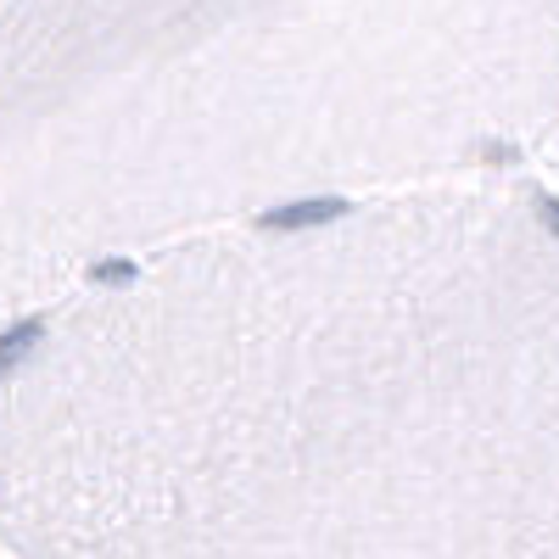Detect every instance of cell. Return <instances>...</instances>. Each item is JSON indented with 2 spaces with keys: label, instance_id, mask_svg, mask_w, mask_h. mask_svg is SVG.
I'll return each mask as SVG.
<instances>
[{
  "label": "cell",
  "instance_id": "cell-1",
  "mask_svg": "<svg viewBox=\"0 0 559 559\" xmlns=\"http://www.w3.org/2000/svg\"><path fill=\"white\" fill-rule=\"evenodd\" d=\"M0 559H559V202L431 179L90 286L0 353Z\"/></svg>",
  "mask_w": 559,
  "mask_h": 559
},
{
  "label": "cell",
  "instance_id": "cell-2",
  "mask_svg": "<svg viewBox=\"0 0 559 559\" xmlns=\"http://www.w3.org/2000/svg\"><path fill=\"white\" fill-rule=\"evenodd\" d=\"M554 129L559 0H0V353L185 241Z\"/></svg>",
  "mask_w": 559,
  "mask_h": 559
}]
</instances>
